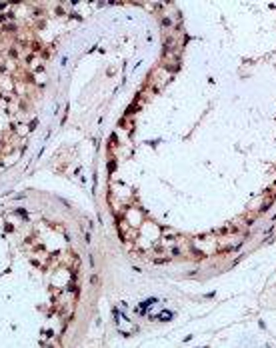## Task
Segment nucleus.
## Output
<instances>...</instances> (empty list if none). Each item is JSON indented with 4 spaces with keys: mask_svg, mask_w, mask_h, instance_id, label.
I'll return each instance as SVG.
<instances>
[{
    "mask_svg": "<svg viewBox=\"0 0 276 348\" xmlns=\"http://www.w3.org/2000/svg\"><path fill=\"white\" fill-rule=\"evenodd\" d=\"M168 318H172V314H168V312H164V314H160V320H168Z\"/></svg>",
    "mask_w": 276,
    "mask_h": 348,
    "instance_id": "f257e3e1",
    "label": "nucleus"
}]
</instances>
